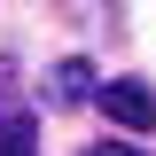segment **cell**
Returning <instances> with one entry per match:
<instances>
[{
  "mask_svg": "<svg viewBox=\"0 0 156 156\" xmlns=\"http://www.w3.org/2000/svg\"><path fill=\"white\" fill-rule=\"evenodd\" d=\"M78 156H140L133 140H94V148H78Z\"/></svg>",
  "mask_w": 156,
  "mask_h": 156,
  "instance_id": "obj_5",
  "label": "cell"
},
{
  "mask_svg": "<svg viewBox=\"0 0 156 156\" xmlns=\"http://www.w3.org/2000/svg\"><path fill=\"white\" fill-rule=\"evenodd\" d=\"M16 125H31V109H23V94L0 78V133H16Z\"/></svg>",
  "mask_w": 156,
  "mask_h": 156,
  "instance_id": "obj_3",
  "label": "cell"
},
{
  "mask_svg": "<svg viewBox=\"0 0 156 156\" xmlns=\"http://www.w3.org/2000/svg\"><path fill=\"white\" fill-rule=\"evenodd\" d=\"M0 156H39V140H31V125H16V133H0Z\"/></svg>",
  "mask_w": 156,
  "mask_h": 156,
  "instance_id": "obj_4",
  "label": "cell"
},
{
  "mask_svg": "<svg viewBox=\"0 0 156 156\" xmlns=\"http://www.w3.org/2000/svg\"><path fill=\"white\" fill-rule=\"evenodd\" d=\"M47 101H94V62H55Z\"/></svg>",
  "mask_w": 156,
  "mask_h": 156,
  "instance_id": "obj_2",
  "label": "cell"
},
{
  "mask_svg": "<svg viewBox=\"0 0 156 156\" xmlns=\"http://www.w3.org/2000/svg\"><path fill=\"white\" fill-rule=\"evenodd\" d=\"M94 109H101V117H117V125H133V133H148V125H156V94H148V86H133V78L94 86Z\"/></svg>",
  "mask_w": 156,
  "mask_h": 156,
  "instance_id": "obj_1",
  "label": "cell"
}]
</instances>
